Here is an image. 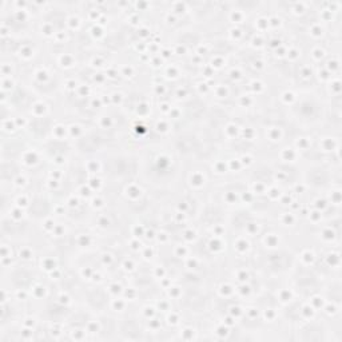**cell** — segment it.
<instances>
[{
  "label": "cell",
  "instance_id": "cell-1",
  "mask_svg": "<svg viewBox=\"0 0 342 342\" xmlns=\"http://www.w3.org/2000/svg\"><path fill=\"white\" fill-rule=\"evenodd\" d=\"M15 203L18 207H23V209H24V207L28 206V203H29L28 196L25 195V194H20V195L18 196V199L15 200Z\"/></svg>",
  "mask_w": 342,
  "mask_h": 342
},
{
  "label": "cell",
  "instance_id": "cell-2",
  "mask_svg": "<svg viewBox=\"0 0 342 342\" xmlns=\"http://www.w3.org/2000/svg\"><path fill=\"white\" fill-rule=\"evenodd\" d=\"M301 313H302V315H306V318H313L314 313H315V309H314L313 306H310V305H305V306L302 307Z\"/></svg>",
  "mask_w": 342,
  "mask_h": 342
},
{
  "label": "cell",
  "instance_id": "cell-3",
  "mask_svg": "<svg viewBox=\"0 0 342 342\" xmlns=\"http://www.w3.org/2000/svg\"><path fill=\"white\" fill-rule=\"evenodd\" d=\"M269 138L271 140H278L279 138H281V135H282V131L279 130V128H277V127H271L269 130Z\"/></svg>",
  "mask_w": 342,
  "mask_h": 342
},
{
  "label": "cell",
  "instance_id": "cell-4",
  "mask_svg": "<svg viewBox=\"0 0 342 342\" xmlns=\"http://www.w3.org/2000/svg\"><path fill=\"white\" fill-rule=\"evenodd\" d=\"M235 246H237L238 250H242V251H246L249 249V243H247V241L245 238H239L237 241V243H235Z\"/></svg>",
  "mask_w": 342,
  "mask_h": 342
},
{
  "label": "cell",
  "instance_id": "cell-5",
  "mask_svg": "<svg viewBox=\"0 0 342 342\" xmlns=\"http://www.w3.org/2000/svg\"><path fill=\"white\" fill-rule=\"evenodd\" d=\"M243 314V310H242L241 307L239 306H233V307H230V315L231 317H234V318H239Z\"/></svg>",
  "mask_w": 342,
  "mask_h": 342
},
{
  "label": "cell",
  "instance_id": "cell-6",
  "mask_svg": "<svg viewBox=\"0 0 342 342\" xmlns=\"http://www.w3.org/2000/svg\"><path fill=\"white\" fill-rule=\"evenodd\" d=\"M108 289H110V293H111V294L118 295V294H121V293H122V289H123V287H122L119 283H111Z\"/></svg>",
  "mask_w": 342,
  "mask_h": 342
},
{
  "label": "cell",
  "instance_id": "cell-7",
  "mask_svg": "<svg viewBox=\"0 0 342 342\" xmlns=\"http://www.w3.org/2000/svg\"><path fill=\"white\" fill-rule=\"evenodd\" d=\"M168 128H170V127H168V123L166 121H163V119H162V121L158 122V126H156V130H158V131H160V132H165V131H167Z\"/></svg>",
  "mask_w": 342,
  "mask_h": 342
},
{
  "label": "cell",
  "instance_id": "cell-8",
  "mask_svg": "<svg viewBox=\"0 0 342 342\" xmlns=\"http://www.w3.org/2000/svg\"><path fill=\"white\" fill-rule=\"evenodd\" d=\"M254 186H255V190H254V193H255V194H263V193H266V186H265L263 183L256 182Z\"/></svg>",
  "mask_w": 342,
  "mask_h": 342
},
{
  "label": "cell",
  "instance_id": "cell-9",
  "mask_svg": "<svg viewBox=\"0 0 342 342\" xmlns=\"http://www.w3.org/2000/svg\"><path fill=\"white\" fill-rule=\"evenodd\" d=\"M124 306H126V302H124L123 299H114V302H112V307H114L115 310H116V309L123 310Z\"/></svg>",
  "mask_w": 342,
  "mask_h": 342
},
{
  "label": "cell",
  "instance_id": "cell-10",
  "mask_svg": "<svg viewBox=\"0 0 342 342\" xmlns=\"http://www.w3.org/2000/svg\"><path fill=\"white\" fill-rule=\"evenodd\" d=\"M20 256L24 258V259H29L32 256V251L29 250V249H27V247H23L22 250H20Z\"/></svg>",
  "mask_w": 342,
  "mask_h": 342
},
{
  "label": "cell",
  "instance_id": "cell-11",
  "mask_svg": "<svg viewBox=\"0 0 342 342\" xmlns=\"http://www.w3.org/2000/svg\"><path fill=\"white\" fill-rule=\"evenodd\" d=\"M99 330V325L96 322H88L87 325V331L88 333H98Z\"/></svg>",
  "mask_w": 342,
  "mask_h": 342
},
{
  "label": "cell",
  "instance_id": "cell-12",
  "mask_svg": "<svg viewBox=\"0 0 342 342\" xmlns=\"http://www.w3.org/2000/svg\"><path fill=\"white\" fill-rule=\"evenodd\" d=\"M267 239H270V242L269 243H266L267 246H271V247H275V246H278V239H277V237L274 234H270V235H267Z\"/></svg>",
  "mask_w": 342,
  "mask_h": 342
},
{
  "label": "cell",
  "instance_id": "cell-13",
  "mask_svg": "<svg viewBox=\"0 0 342 342\" xmlns=\"http://www.w3.org/2000/svg\"><path fill=\"white\" fill-rule=\"evenodd\" d=\"M320 54L322 55V56H325V51L321 50L320 47L315 48V50H313V52H311V55H313V57L315 59V60H320V59H321V57H320Z\"/></svg>",
  "mask_w": 342,
  "mask_h": 342
},
{
  "label": "cell",
  "instance_id": "cell-14",
  "mask_svg": "<svg viewBox=\"0 0 342 342\" xmlns=\"http://www.w3.org/2000/svg\"><path fill=\"white\" fill-rule=\"evenodd\" d=\"M144 310H146L144 311V317H146L147 320H151V318L155 315V309H154V307H146Z\"/></svg>",
  "mask_w": 342,
  "mask_h": 342
},
{
  "label": "cell",
  "instance_id": "cell-15",
  "mask_svg": "<svg viewBox=\"0 0 342 342\" xmlns=\"http://www.w3.org/2000/svg\"><path fill=\"white\" fill-rule=\"evenodd\" d=\"M237 278L239 279L241 282H246L247 279H249V273H247L246 270H241V271H239V274L237 275Z\"/></svg>",
  "mask_w": 342,
  "mask_h": 342
},
{
  "label": "cell",
  "instance_id": "cell-16",
  "mask_svg": "<svg viewBox=\"0 0 342 342\" xmlns=\"http://www.w3.org/2000/svg\"><path fill=\"white\" fill-rule=\"evenodd\" d=\"M251 163H253V158H251L250 155H243L241 158V165L249 166V165H251Z\"/></svg>",
  "mask_w": 342,
  "mask_h": 342
},
{
  "label": "cell",
  "instance_id": "cell-17",
  "mask_svg": "<svg viewBox=\"0 0 342 342\" xmlns=\"http://www.w3.org/2000/svg\"><path fill=\"white\" fill-rule=\"evenodd\" d=\"M223 323H225V325H226L227 327L234 326V325H235V318H234V317H231V315H227V317L225 318V321H223Z\"/></svg>",
  "mask_w": 342,
  "mask_h": 342
},
{
  "label": "cell",
  "instance_id": "cell-18",
  "mask_svg": "<svg viewBox=\"0 0 342 342\" xmlns=\"http://www.w3.org/2000/svg\"><path fill=\"white\" fill-rule=\"evenodd\" d=\"M237 131H238V127L235 126V124H228V126L226 127V132H231V136L237 135Z\"/></svg>",
  "mask_w": 342,
  "mask_h": 342
},
{
  "label": "cell",
  "instance_id": "cell-19",
  "mask_svg": "<svg viewBox=\"0 0 342 342\" xmlns=\"http://www.w3.org/2000/svg\"><path fill=\"white\" fill-rule=\"evenodd\" d=\"M177 250H179V253H175V255H177V256H181V258L186 255V253H187L186 246H177Z\"/></svg>",
  "mask_w": 342,
  "mask_h": 342
},
{
  "label": "cell",
  "instance_id": "cell-20",
  "mask_svg": "<svg viewBox=\"0 0 342 342\" xmlns=\"http://www.w3.org/2000/svg\"><path fill=\"white\" fill-rule=\"evenodd\" d=\"M309 214H310L309 217H311V218H313V222H314V223L317 222V218H321V217H322V214H321L320 210H314L313 212H309Z\"/></svg>",
  "mask_w": 342,
  "mask_h": 342
},
{
  "label": "cell",
  "instance_id": "cell-21",
  "mask_svg": "<svg viewBox=\"0 0 342 342\" xmlns=\"http://www.w3.org/2000/svg\"><path fill=\"white\" fill-rule=\"evenodd\" d=\"M59 302H60V303H68V302H70V297L67 294H62L60 297H59Z\"/></svg>",
  "mask_w": 342,
  "mask_h": 342
},
{
  "label": "cell",
  "instance_id": "cell-22",
  "mask_svg": "<svg viewBox=\"0 0 342 342\" xmlns=\"http://www.w3.org/2000/svg\"><path fill=\"white\" fill-rule=\"evenodd\" d=\"M170 293H172V298H177L179 297V293H181V290H179V287H170Z\"/></svg>",
  "mask_w": 342,
  "mask_h": 342
},
{
  "label": "cell",
  "instance_id": "cell-23",
  "mask_svg": "<svg viewBox=\"0 0 342 342\" xmlns=\"http://www.w3.org/2000/svg\"><path fill=\"white\" fill-rule=\"evenodd\" d=\"M265 314H269V320L273 321L274 318H275V311L273 310V309H269V310H265Z\"/></svg>",
  "mask_w": 342,
  "mask_h": 342
},
{
  "label": "cell",
  "instance_id": "cell-24",
  "mask_svg": "<svg viewBox=\"0 0 342 342\" xmlns=\"http://www.w3.org/2000/svg\"><path fill=\"white\" fill-rule=\"evenodd\" d=\"M24 182H25V178L22 177V175H20L19 178H16V179H15V184H16V186H20V184L23 186V184H24Z\"/></svg>",
  "mask_w": 342,
  "mask_h": 342
},
{
  "label": "cell",
  "instance_id": "cell-25",
  "mask_svg": "<svg viewBox=\"0 0 342 342\" xmlns=\"http://www.w3.org/2000/svg\"><path fill=\"white\" fill-rule=\"evenodd\" d=\"M149 325H151V326H152V329H156V327H158V326H160V323L158 322V320H150Z\"/></svg>",
  "mask_w": 342,
  "mask_h": 342
},
{
  "label": "cell",
  "instance_id": "cell-26",
  "mask_svg": "<svg viewBox=\"0 0 342 342\" xmlns=\"http://www.w3.org/2000/svg\"><path fill=\"white\" fill-rule=\"evenodd\" d=\"M189 262H190V265H187V266L190 267V269H195V267H196V259H195V258H190V259H189Z\"/></svg>",
  "mask_w": 342,
  "mask_h": 342
},
{
  "label": "cell",
  "instance_id": "cell-27",
  "mask_svg": "<svg viewBox=\"0 0 342 342\" xmlns=\"http://www.w3.org/2000/svg\"><path fill=\"white\" fill-rule=\"evenodd\" d=\"M159 309L160 310H163V311H167L168 310V305H167V302H163V303H159Z\"/></svg>",
  "mask_w": 342,
  "mask_h": 342
},
{
  "label": "cell",
  "instance_id": "cell-28",
  "mask_svg": "<svg viewBox=\"0 0 342 342\" xmlns=\"http://www.w3.org/2000/svg\"><path fill=\"white\" fill-rule=\"evenodd\" d=\"M124 269H127V270H132V269H134L132 263L128 262V261H126V263H124Z\"/></svg>",
  "mask_w": 342,
  "mask_h": 342
},
{
  "label": "cell",
  "instance_id": "cell-29",
  "mask_svg": "<svg viewBox=\"0 0 342 342\" xmlns=\"http://www.w3.org/2000/svg\"><path fill=\"white\" fill-rule=\"evenodd\" d=\"M146 234H147V235H146L147 238H154V233H152V231H147Z\"/></svg>",
  "mask_w": 342,
  "mask_h": 342
}]
</instances>
